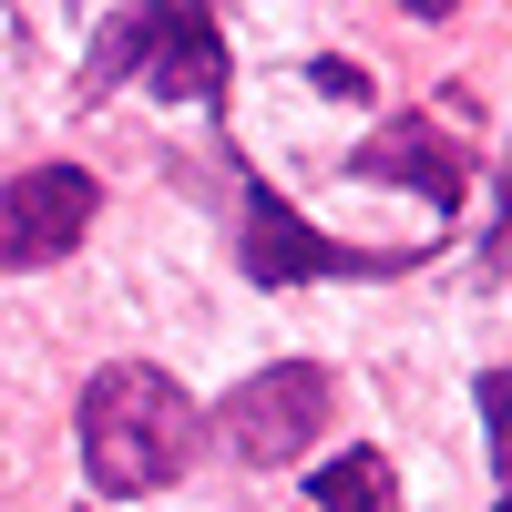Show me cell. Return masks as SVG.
Instances as JSON below:
<instances>
[{
	"instance_id": "1",
	"label": "cell",
	"mask_w": 512,
	"mask_h": 512,
	"mask_svg": "<svg viewBox=\"0 0 512 512\" xmlns=\"http://www.w3.org/2000/svg\"><path fill=\"white\" fill-rule=\"evenodd\" d=\"M185 451H195V410H185V390L164 369H144V359L93 369V390H82V472L113 502L164 492L185 472Z\"/></svg>"
},
{
	"instance_id": "2",
	"label": "cell",
	"mask_w": 512,
	"mask_h": 512,
	"mask_svg": "<svg viewBox=\"0 0 512 512\" xmlns=\"http://www.w3.org/2000/svg\"><path fill=\"white\" fill-rule=\"evenodd\" d=\"M318 431H328V379H318L308 359H287V369H267V379H246V390L216 410V441H226L236 461H256V472L297 461Z\"/></svg>"
},
{
	"instance_id": "3",
	"label": "cell",
	"mask_w": 512,
	"mask_h": 512,
	"mask_svg": "<svg viewBox=\"0 0 512 512\" xmlns=\"http://www.w3.org/2000/svg\"><path fill=\"white\" fill-rule=\"evenodd\" d=\"M93 175L82 164H31V175L0 185V267H52V256L82 246V226H93Z\"/></svg>"
},
{
	"instance_id": "4",
	"label": "cell",
	"mask_w": 512,
	"mask_h": 512,
	"mask_svg": "<svg viewBox=\"0 0 512 512\" xmlns=\"http://www.w3.org/2000/svg\"><path fill=\"white\" fill-rule=\"evenodd\" d=\"M246 267L267 277V287H297V277H390V267H410V256H349V246H328L308 216H297L287 195H256L246 205Z\"/></svg>"
},
{
	"instance_id": "5",
	"label": "cell",
	"mask_w": 512,
	"mask_h": 512,
	"mask_svg": "<svg viewBox=\"0 0 512 512\" xmlns=\"http://www.w3.org/2000/svg\"><path fill=\"white\" fill-rule=\"evenodd\" d=\"M359 175H369V185H420L431 205H461L472 154H461L451 134H431V113H410V123H390V134L359 144Z\"/></svg>"
},
{
	"instance_id": "6",
	"label": "cell",
	"mask_w": 512,
	"mask_h": 512,
	"mask_svg": "<svg viewBox=\"0 0 512 512\" xmlns=\"http://www.w3.org/2000/svg\"><path fill=\"white\" fill-rule=\"evenodd\" d=\"M144 62H154V93H175V103L226 93V31L205 11H144Z\"/></svg>"
},
{
	"instance_id": "7",
	"label": "cell",
	"mask_w": 512,
	"mask_h": 512,
	"mask_svg": "<svg viewBox=\"0 0 512 512\" xmlns=\"http://www.w3.org/2000/svg\"><path fill=\"white\" fill-rule=\"evenodd\" d=\"M308 512H390V461L379 451H349L308 482Z\"/></svg>"
},
{
	"instance_id": "8",
	"label": "cell",
	"mask_w": 512,
	"mask_h": 512,
	"mask_svg": "<svg viewBox=\"0 0 512 512\" xmlns=\"http://www.w3.org/2000/svg\"><path fill=\"white\" fill-rule=\"evenodd\" d=\"M482 420H492V472H502V512H512V369L482 379Z\"/></svg>"
}]
</instances>
